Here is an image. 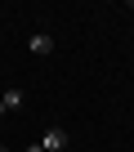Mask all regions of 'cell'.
Instances as JSON below:
<instances>
[{"mask_svg":"<svg viewBox=\"0 0 134 152\" xmlns=\"http://www.w3.org/2000/svg\"><path fill=\"white\" fill-rule=\"evenodd\" d=\"M23 152H45V148H40V139H36V143H27V148H23Z\"/></svg>","mask_w":134,"mask_h":152,"instance_id":"obj_4","label":"cell"},{"mask_svg":"<svg viewBox=\"0 0 134 152\" xmlns=\"http://www.w3.org/2000/svg\"><path fill=\"white\" fill-rule=\"evenodd\" d=\"M23 103H27V90H23V85H9V90H0V116L18 112Z\"/></svg>","mask_w":134,"mask_h":152,"instance_id":"obj_1","label":"cell"},{"mask_svg":"<svg viewBox=\"0 0 134 152\" xmlns=\"http://www.w3.org/2000/svg\"><path fill=\"white\" fill-rule=\"evenodd\" d=\"M67 143H72V139H67L63 125H49V130L40 134V148H45V152H67Z\"/></svg>","mask_w":134,"mask_h":152,"instance_id":"obj_2","label":"cell"},{"mask_svg":"<svg viewBox=\"0 0 134 152\" xmlns=\"http://www.w3.org/2000/svg\"><path fill=\"white\" fill-rule=\"evenodd\" d=\"M0 152H9V148H5V143H0Z\"/></svg>","mask_w":134,"mask_h":152,"instance_id":"obj_5","label":"cell"},{"mask_svg":"<svg viewBox=\"0 0 134 152\" xmlns=\"http://www.w3.org/2000/svg\"><path fill=\"white\" fill-rule=\"evenodd\" d=\"M27 49H31L36 58H45V54H54V36H49V31H31V36H27Z\"/></svg>","mask_w":134,"mask_h":152,"instance_id":"obj_3","label":"cell"}]
</instances>
